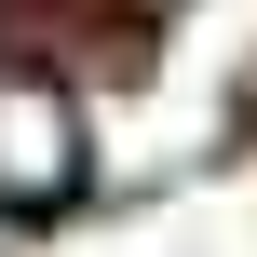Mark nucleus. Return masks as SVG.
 <instances>
[{
	"mask_svg": "<svg viewBox=\"0 0 257 257\" xmlns=\"http://www.w3.org/2000/svg\"><path fill=\"white\" fill-rule=\"evenodd\" d=\"M122 14H176V0H122Z\"/></svg>",
	"mask_w": 257,
	"mask_h": 257,
	"instance_id": "2",
	"label": "nucleus"
},
{
	"mask_svg": "<svg viewBox=\"0 0 257 257\" xmlns=\"http://www.w3.org/2000/svg\"><path fill=\"white\" fill-rule=\"evenodd\" d=\"M81 95L41 68V54H0V217H68L81 203Z\"/></svg>",
	"mask_w": 257,
	"mask_h": 257,
	"instance_id": "1",
	"label": "nucleus"
}]
</instances>
